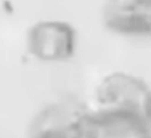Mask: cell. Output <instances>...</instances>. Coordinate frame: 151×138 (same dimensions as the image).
<instances>
[{"label": "cell", "instance_id": "cell-1", "mask_svg": "<svg viewBox=\"0 0 151 138\" xmlns=\"http://www.w3.org/2000/svg\"><path fill=\"white\" fill-rule=\"evenodd\" d=\"M90 108L104 138H142L151 131V88L133 73L105 76Z\"/></svg>", "mask_w": 151, "mask_h": 138}, {"label": "cell", "instance_id": "cell-2", "mask_svg": "<svg viewBox=\"0 0 151 138\" xmlns=\"http://www.w3.org/2000/svg\"><path fill=\"white\" fill-rule=\"evenodd\" d=\"M29 138H104L90 106L77 100H58L37 112Z\"/></svg>", "mask_w": 151, "mask_h": 138}, {"label": "cell", "instance_id": "cell-3", "mask_svg": "<svg viewBox=\"0 0 151 138\" xmlns=\"http://www.w3.org/2000/svg\"><path fill=\"white\" fill-rule=\"evenodd\" d=\"M27 49L41 63H64L70 60L77 51V32L68 21L40 20L27 33Z\"/></svg>", "mask_w": 151, "mask_h": 138}, {"label": "cell", "instance_id": "cell-4", "mask_svg": "<svg viewBox=\"0 0 151 138\" xmlns=\"http://www.w3.org/2000/svg\"><path fill=\"white\" fill-rule=\"evenodd\" d=\"M102 21L110 32L125 37L151 36V0H105Z\"/></svg>", "mask_w": 151, "mask_h": 138}, {"label": "cell", "instance_id": "cell-5", "mask_svg": "<svg viewBox=\"0 0 151 138\" xmlns=\"http://www.w3.org/2000/svg\"><path fill=\"white\" fill-rule=\"evenodd\" d=\"M142 138H151V131H150L149 134H146V136H145V137H142Z\"/></svg>", "mask_w": 151, "mask_h": 138}]
</instances>
